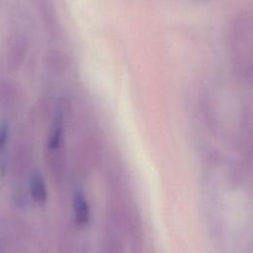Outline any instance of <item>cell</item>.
<instances>
[{
  "label": "cell",
  "instance_id": "obj_2",
  "mask_svg": "<svg viewBox=\"0 0 253 253\" xmlns=\"http://www.w3.org/2000/svg\"><path fill=\"white\" fill-rule=\"evenodd\" d=\"M31 194L37 203H43L46 200L45 185L39 174H34L31 178Z\"/></svg>",
  "mask_w": 253,
  "mask_h": 253
},
{
  "label": "cell",
  "instance_id": "obj_3",
  "mask_svg": "<svg viewBox=\"0 0 253 253\" xmlns=\"http://www.w3.org/2000/svg\"><path fill=\"white\" fill-rule=\"evenodd\" d=\"M8 133V126L6 123H2L0 125V148H2L5 144Z\"/></svg>",
  "mask_w": 253,
  "mask_h": 253
},
{
  "label": "cell",
  "instance_id": "obj_1",
  "mask_svg": "<svg viewBox=\"0 0 253 253\" xmlns=\"http://www.w3.org/2000/svg\"><path fill=\"white\" fill-rule=\"evenodd\" d=\"M73 205L76 223L81 226L86 225L90 220V208L82 192L78 191L75 193Z\"/></svg>",
  "mask_w": 253,
  "mask_h": 253
}]
</instances>
